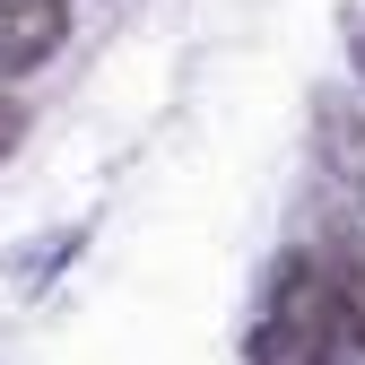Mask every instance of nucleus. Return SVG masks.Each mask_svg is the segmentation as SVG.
<instances>
[{"instance_id": "f257e3e1", "label": "nucleus", "mask_w": 365, "mask_h": 365, "mask_svg": "<svg viewBox=\"0 0 365 365\" xmlns=\"http://www.w3.org/2000/svg\"><path fill=\"white\" fill-rule=\"evenodd\" d=\"M356 356V304H348V269L287 252L269 279L261 331H252V365H348Z\"/></svg>"}, {"instance_id": "f03ea898", "label": "nucleus", "mask_w": 365, "mask_h": 365, "mask_svg": "<svg viewBox=\"0 0 365 365\" xmlns=\"http://www.w3.org/2000/svg\"><path fill=\"white\" fill-rule=\"evenodd\" d=\"M70 35V0H0V78L43 70Z\"/></svg>"}, {"instance_id": "7ed1b4c3", "label": "nucleus", "mask_w": 365, "mask_h": 365, "mask_svg": "<svg viewBox=\"0 0 365 365\" xmlns=\"http://www.w3.org/2000/svg\"><path fill=\"white\" fill-rule=\"evenodd\" d=\"M313 148H322V165H331L339 192L365 200V105L356 96H339V87L313 96Z\"/></svg>"}, {"instance_id": "20e7f679", "label": "nucleus", "mask_w": 365, "mask_h": 365, "mask_svg": "<svg viewBox=\"0 0 365 365\" xmlns=\"http://www.w3.org/2000/svg\"><path fill=\"white\" fill-rule=\"evenodd\" d=\"M78 252V226H61V235H43V244H26L9 269H18V287H43V269H53V261H70Z\"/></svg>"}, {"instance_id": "39448f33", "label": "nucleus", "mask_w": 365, "mask_h": 365, "mask_svg": "<svg viewBox=\"0 0 365 365\" xmlns=\"http://www.w3.org/2000/svg\"><path fill=\"white\" fill-rule=\"evenodd\" d=\"M18 140H26V113H18V96H0V157H9Z\"/></svg>"}]
</instances>
